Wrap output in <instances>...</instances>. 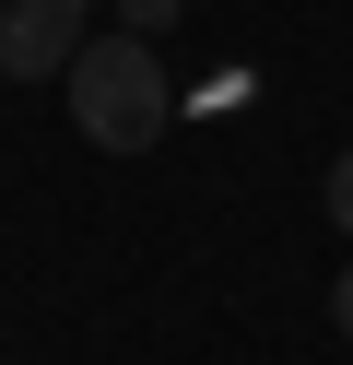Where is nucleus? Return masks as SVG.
<instances>
[{
    "instance_id": "1",
    "label": "nucleus",
    "mask_w": 353,
    "mask_h": 365,
    "mask_svg": "<svg viewBox=\"0 0 353 365\" xmlns=\"http://www.w3.org/2000/svg\"><path fill=\"white\" fill-rule=\"evenodd\" d=\"M71 118H83L94 153H141L165 118H177V83H165L153 36H83V59H71Z\"/></svg>"
},
{
    "instance_id": "2",
    "label": "nucleus",
    "mask_w": 353,
    "mask_h": 365,
    "mask_svg": "<svg viewBox=\"0 0 353 365\" xmlns=\"http://www.w3.org/2000/svg\"><path fill=\"white\" fill-rule=\"evenodd\" d=\"M83 0H0V83H71Z\"/></svg>"
},
{
    "instance_id": "3",
    "label": "nucleus",
    "mask_w": 353,
    "mask_h": 365,
    "mask_svg": "<svg viewBox=\"0 0 353 365\" xmlns=\"http://www.w3.org/2000/svg\"><path fill=\"white\" fill-rule=\"evenodd\" d=\"M177 12H188V0H118V24H130V36H165Z\"/></svg>"
},
{
    "instance_id": "4",
    "label": "nucleus",
    "mask_w": 353,
    "mask_h": 365,
    "mask_svg": "<svg viewBox=\"0 0 353 365\" xmlns=\"http://www.w3.org/2000/svg\"><path fill=\"white\" fill-rule=\"evenodd\" d=\"M329 224L353 236V153H329Z\"/></svg>"
},
{
    "instance_id": "5",
    "label": "nucleus",
    "mask_w": 353,
    "mask_h": 365,
    "mask_svg": "<svg viewBox=\"0 0 353 365\" xmlns=\"http://www.w3.org/2000/svg\"><path fill=\"white\" fill-rule=\"evenodd\" d=\"M329 330H342V341H353V259H342V271H329Z\"/></svg>"
}]
</instances>
